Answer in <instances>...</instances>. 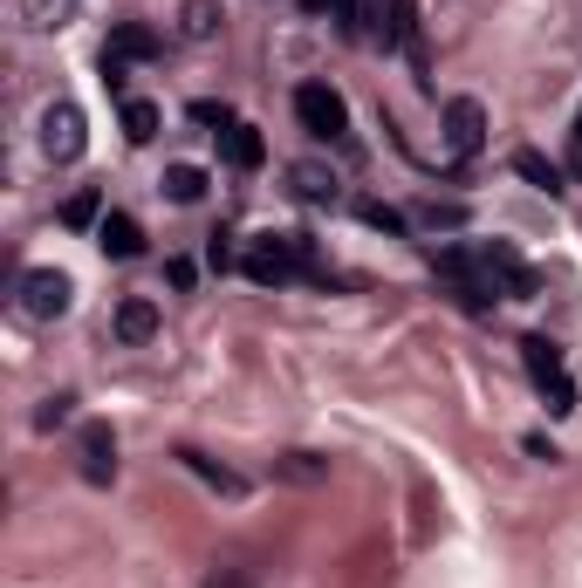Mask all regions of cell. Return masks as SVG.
Instances as JSON below:
<instances>
[{
  "label": "cell",
  "instance_id": "cell-10",
  "mask_svg": "<svg viewBox=\"0 0 582 588\" xmlns=\"http://www.w3.org/2000/svg\"><path fill=\"white\" fill-rule=\"evenodd\" d=\"M219 158H226L233 172H261V158H267V137H261L254 124H226V131H219Z\"/></svg>",
  "mask_w": 582,
  "mask_h": 588
},
{
  "label": "cell",
  "instance_id": "cell-13",
  "mask_svg": "<svg viewBox=\"0 0 582 588\" xmlns=\"http://www.w3.org/2000/svg\"><path fill=\"white\" fill-rule=\"evenodd\" d=\"M514 172H521V178H528L534 192H549V199H555V192H569V178H562V165H555V158H541V151H528V144L514 151Z\"/></svg>",
  "mask_w": 582,
  "mask_h": 588
},
{
  "label": "cell",
  "instance_id": "cell-5",
  "mask_svg": "<svg viewBox=\"0 0 582 588\" xmlns=\"http://www.w3.org/2000/svg\"><path fill=\"white\" fill-rule=\"evenodd\" d=\"M75 473H83L90 486H110L116 479V439H110V424H83L75 431Z\"/></svg>",
  "mask_w": 582,
  "mask_h": 588
},
{
  "label": "cell",
  "instance_id": "cell-21",
  "mask_svg": "<svg viewBox=\"0 0 582 588\" xmlns=\"http://www.w3.org/2000/svg\"><path fill=\"white\" fill-rule=\"evenodd\" d=\"M62 226H69V233H90V226H103V199H96V192H75V199L62 206Z\"/></svg>",
  "mask_w": 582,
  "mask_h": 588
},
{
  "label": "cell",
  "instance_id": "cell-17",
  "mask_svg": "<svg viewBox=\"0 0 582 588\" xmlns=\"http://www.w3.org/2000/svg\"><path fill=\"white\" fill-rule=\"evenodd\" d=\"M178 34H185V42H213V34H219V8H213V0H185V8H178Z\"/></svg>",
  "mask_w": 582,
  "mask_h": 588
},
{
  "label": "cell",
  "instance_id": "cell-31",
  "mask_svg": "<svg viewBox=\"0 0 582 588\" xmlns=\"http://www.w3.org/2000/svg\"><path fill=\"white\" fill-rule=\"evenodd\" d=\"M213 588H254L247 575H213Z\"/></svg>",
  "mask_w": 582,
  "mask_h": 588
},
{
  "label": "cell",
  "instance_id": "cell-26",
  "mask_svg": "<svg viewBox=\"0 0 582 588\" xmlns=\"http://www.w3.org/2000/svg\"><path fill=\"white\" fill-rule=\"evenodd\" d=\"M329 8H336V28H343V34H364V14H357V0H329Z\"/></svg>",
  "mask_w": 582,
  "mask_h": 588
},
{
  "label": "cell",
  "instance_id": "cell-12",
  "mask_svg": "<svg viewBox=\"0 0 582 588\" xmlns=\"http://www.w3.org/2000/svg\"><path fill=\"white\" fill-rule=\"evenodd\" d=\"M178 465H185V473H200V479H206L213 493H226V499H233V493H247V479L233 473V465H219V458H206V452H192V445H178Z\"/></svg>",
  "mask_w": 582,
  "mask_h": 588
},
{
  "label": "cell",
  "instance_id": "cell-18",
  "mask_svg": "<svg viewBox=\"0 0 582 588\" xmlns=\"http://www.w3.org/2000/svg\"><path fill=\"white\" fill-rule=\"evenodd\" d=\"M159 124H165V116H159V103L124 96V137H131V144H151V137H159Z\"/></svg>",
  "mask_w": 582,
  "mask_h": 588
},
{
  "label": "cell",
  "instance_id": "cell-11",
  "mask_svg": "<svg viewBox=\"0 0 582 588\" xmlns=\"http://www.w3.org/2000/svg\"><path fill=\"white\" fill-rule=\"evenodd\" d=\"M96 247H103L110 260H137V254H144V226H137L131 213H103V226H96Z\"/></svg>",
  "mask_w": 582,
  "mask_h": 588
},
{
  "label": "cell",
  "instance_id": "cell-19",
  "mask_svg": "<svg viewBox=\"0 0 582 588\" xmlns=\"http://www.w3.org/2000/svg\"><path fill=\"white\" fill-rule=\"evenodd\" d=\"M288 178H295V192H302V199H316V206H336V172H329V165H295Z\"/></svg>",
  "mask_w": 582,
  "mask_h": 588
},
{
  "label": "cell",
  "instance_id": "cell-7",
  "mask_svg": "<svg viewBox=\"0 0 582 588\" xmlns=\"http://www.w3.org/2000/svg\"><path fill=\"white\" fill-rule=\"evenodd\" d=\"M480 144H487V110L473 96H452L446 103V151H452V158H473Z\"/></svg>",
  "mask_w": 582,
  "mask_h": 588
},
{
  "label": "cell",
  "instance_id": "cell-14",
  "mask_svg": "<svg viewBox=\"0 0 582 588\" xmlns=\"http://www.w3.org/2000/svg\"><path fill=\"white\" fill-rule=\"evenodd\" d=\"M116 336H124V342H151V336H159V301L131 295L124 308H116Z\"/></svg>",
  "mask_w": 582,
  "mask_h": 588
},
{
  "label": "cell",
  "instance_id": "cell-8",
  "mask_svg": "<svg viewBox=\"0 0 582 588\" xmlns=\"http://www.w3.org/2000/svg\"><path fill=\"white\" fill-rule=\"evenodd\" d=\"M480 260H487V274H493V281H500V288H508L514 301H528V295L541 288V281H534V267H528V260H521L514 247H500V240H493V247H487Z\"/></svg>",
  "mask_w": 582,
  "mask_h": 588
},
{
  "label": "cell",
  "instance_id": "cell-1",
  "mask_svg": "<svg viewBox=\"0 0 582 588\" xmlns=\"http://www.w3.org/2000/svg\"><path fill=\"white\" fill-rule=\"evenodd\" d=\"M241 274H247L254 288H288L295 274H323V267H316V247H308V233H282V240L267 233V240L247 247Z\"/></svg>",
  "mask_w": 582,
  "mask_h": 588
},
{
  "label": "cell",
  "instance_id": "cell-25",
  "mask_svg": "<svg viewBox=\"0 0 582 588\" xmlns=\"http://www.w3.org/2000/svg\"><path fill=\"white\" fill-rule=\"evenodd\" d=\"M192 124H219V131H226V124H241V116H233L226 103H192ZM219 131H213V137H219Z\"/></svg>",
  "mask_w": 582,
  "mask_h": 588
},
{
  "label": "cell",
  "instance_id": "cell-4",
  "mask_svg": "<svg viewBox=\"0 0 582 588\" xmlns=\"http://www.w3.org/2000/svg\"><path fill=\"white\" fill-rule=\"evenodd\" d=\"M42 151L55 165H75L90 151V131H83V110H75V103H49L42 110Z\"/></svg>",
  "mask_w": 582,
  "mask_h": 588
},
{
  "label": "cell",
  "instance_id": "cell-27",
  "mask_svg": "<svg viewBox=\"0 0 582 588\" xmlns=\"http://www.w3.org/2000/svg\"><path fill=\"white\" fill-rule=\"evenodd\" d=\"M206 267H213V274H226V267H233V247H226V233H213V240H206Z\"/></svg>",
  "mask_w": 582,
  "mask_h": 588
},
{
  "label": "cell",
  "instance_id": "cell-20",
  "mask_svg": "<svg viewBox=\"0 0 582 588\" xmlns=\"http://www.w3.org/2000/svg\"><path fill=\"white\" fill-rule=\"evenodd\" d=\"M521 363H528V376L541 383V376H555V370H562V349H555L549 336H528V342H521Z\"/></svg>",
  "mask_w": 582,
  "mask_h": 588
},
{
  "label": "cell",
  "instance_id": "cell-2",
  "mask_svg": "<svg viewBox=\"0 0 582 588\" xmlns=\"http://www.w3.org/2000/svg\"><path fill=\"white\" fill-rule=\"evenodd\" d=\"M432 267L446 274V288H452L459 308H473V316H480V308H493V274H487V260H473L466 247H439Z\"/></svg>",
  "mask_w": 582,
  "mask_h": 588
},
{
  "label": "cell",
  "instance_id": "cell-29",
  "mask_svg": "<svg viewBox=\"0 0 582 588\" xmlns=\"http://www.w3.org/2000/svg\"><path fill=\"white\" fill-rule=\"evenodd\" d=\"M165 281L172 288H192V260H165Z\"/></svg>",
  "mask_w": 582,
  "mask_h": 588
},
{
  "label": "cell",
  "instance_id": "cell-9",
  "mask_svg": "<svg viewBox=\"0 0 582 588\" xmlns=\"http://www.w3.org/2000/svg\"><path fill=\"white\" fill-rule=\"evenodd\" d=\"M159 49H165V42H159V28H151V21H116L103 55H116V62H151Z\"/></svg>",
  "mask_w": 582,
  "mask_h": 588
},
{
  "label": "cell",
  "instance_id": "cell-23",
  "mask_svg": "<svg viewBox=\"0 0 582 588\" xmlns=\"http://www.w3.org/2000/svg\"><path fill=\"white\" fill-rule=\"evenodd\" d=\"M357 219H364V226H377V233H391V240H398V233L411 226L398 206H384V199H364V206H357Z\"/></svg>",
  "mask_w": 582,
  "mask_h": 588
},
{
  "label": "cell",
  "instance_id": "cell-22",
  "mask_svg": "<svg viewBox=\"0 0 582 588\" xmlns=\"http://www.w3.org/2000/svg\"><path fill=\"white\" fill-rule=\"evenodd\" d=\"M534 390H541V404H549V417H569V411H575V383H569V370H555V376H541Z\"/></svg>",
  "mask_w": 582,
  "mask_h": 588
},
{
  "label": "cell",
  "instance_id": "cell-16",
  "mask_svg": "<svg viewBox=\"0 0 582 588\" xmlns=\"http://www.w3.org/2000/svg\"><path fill=\"white\" fill-rule=\"evenodd\" d=\"M165 199L172 206H200L206 199V172L200 165H165Z\"/></svg>",
  "mask_w": 582,
  "mask_h": 588
},
{
  "label": "cell",
  "instance_id": "cell-15",
  "mask_svg": "<svg viewBox=\"0 0 582 588\" xmlns=\"http://www.w3.org/2000/svg\"><path fill=\"white\" fill-rule=\"evenodd\" d=\"M275 479L323 486V479H329V458H316V452H282V458H275Z\"/></svg>",
  "mask_w": 582,
  "mask_h": 588
},
{
  "label": "cell",
  "instance_id": "cell-3",
  "mask_svg": "<svg viewBox=\"0 0 582 588\" xmlns=\"http://www.w3.org/2000/svg\"><path fill=\"white\" fill-rule=\"evenodd\" d=\"M295 116H302L308 137H343V131H349V103H343L329 83H302V90H295Z\"/></svg>",
  "mask_w": 582,
  "mask_h": 588
},
{
  "label": "cell",
  "instance_id": "cell-6",
  "mask_svg": "<svg viewBox=\"0 0 582 588\" xmlns=\"http://www.w3.org/2000/svg\"><path fill=\"white\" fill-rule=\"evenodd\" d=\"M69 274H55V267H34L28 274V281H21V308H28V316L34 322H55V316H69Z\"/></svg>",
  "mask_w": 582,
  "mask_h": 588
},
{
  "label": "cell",
  "instance_id": "cell-28",
  "mask_svg": "<svg viewBox=\"0 0 582 588\" xmlns=\"http://www.w3.org/2000/svg\"><path fill=\"white\" fill-rule=\"evenodd\" d=\"M62 417H69V398H49V404H42V411H34V424H42V431H55V424H62Z\"/></svg>",
  "mask_w": 582,
  "mask_h": 588
},
{
  "label": "cell",
  "instance_id": "cell-30",
  "mask_svg": "<svg viewBox=\"0 0 582 588\" xmlns=\"http://www.w3.org/2000/svg\"><path fill=\"white\" fill-rule=\"evenodd\" d=\"M569 172L582 178V116H575V131H569Z\"/></svg>",
  "mask_w": 582,
  "mask_h": 588
},
{
  "label": "cell",
  "instance_id": "cell-24",
  "mask_svg": "<svg viewBox=\"0 0 582 588\" xmlns=\"http://www.w3.org/2000/svg\"><path fill=\"white\" fill-rule=\"evenodd\" d=\"M418 219L432 226V233H459V226H466V206H459V199H432V206H425Z\"/></svg>",
  "mask_w": 582,
  "mask_h": 588
}]
</instances>
